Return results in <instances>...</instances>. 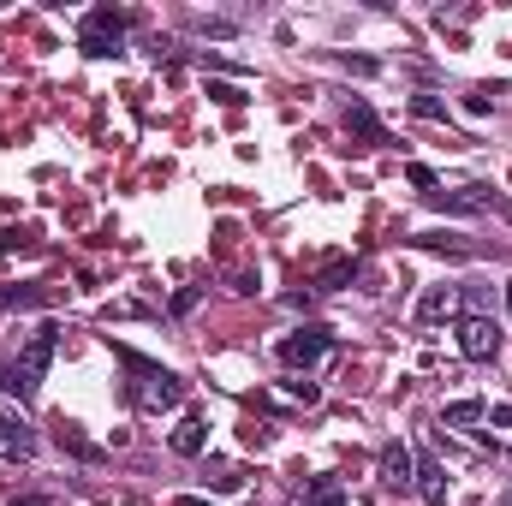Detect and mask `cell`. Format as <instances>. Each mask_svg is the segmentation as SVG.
Returning <instances> with one entry per match:
<instances>
[{"mask_svg":"<svg viewBox=\"0 0 512 506\" xmlns=\"http://www.w3.org/2000/svg\"><path fill=\"white\" fill-rule=\"evenodd\" d=\"M54 346H60V328L54 322H42L30 340H24V352L6 364L0 358V393H12V399H36V387L48 376V364H54Z\"/></svg>","mask_w":512,"mask_h":506,"instance_id":"obj_1","label":"cell"},{"mask_svg":"<svg viewBox=\"0 0 512 506\" xmlns=\"http://www.w3.org/2000/svg\"><path fill=\"white\" fill-rule=\"evenodd\" d=\"M120 364L131 370V399H137L143 411H173V405L185 399V381L173 376V370H161V364H149V358H137V352H120Z\"/></svg>","mask_w":512,"mask_h":506,"instance_id":"obj_2","label":"cell"},{"mask_svg":"<svg viewBox=\"0 0 512 506\" xmlns=\"http://www.w3.org/2000/svg\"><path fill=\"white\" fill-rule=\"evenodd\" d=\"M126 30H131V12H120V6H96V12H84V24H78V48H84L90 60H108V54H120Z\"/></svg>","mask_w":512,"mask_h":506,"instance_id":"obj_3","label":"cell"},{"mask_svg":"<svg viewBox=\"0 0 512 506\" xmlns=\"http://www.w3.org/2000/svg\"><path fill=\"white\" fill-rule=\"evenodd\" d=\"M328 352H334V334H328V328H298V334L280 340V364H292V370H298V364L310 370V364L328 358Z\"/></svg>","mask_w":512,"mask_h":506,"instance_id":"obj_4","label":"cell"},{"mask_svg":"<svg viewBox=\"0 0 512 506\" xmlns=\"http://www.w3.org/2000/svg\"><path fill=\"white\" fill-rule=\"evenodd\" d=\"M459 352H465L471 364H489V358L501 352V334H495V322H489V316H465V322H459Z\"/></svg>","mask_w":512,"mask_h":506,"instance_id":"obj_5","label":"cell"},{"mask_svg":"<svg viewBox=\"0 0 512 506\" xmlns=\"http://www.w3.org/2000/svg\"><path fill=\"white\" fill-rule=\"evenodd\" d=\"M429 203L441 215H483V209H495V191L489 185H465V191H435Z\"/></svg>","mask_w":512,"mask_h":506,"instance_id":"obj_6","label":"cell"},{"mask_svg":"<svg viewBox=\"0 0 512 506\" xmlns=\"http://www.w3.org/2000/svg\"><path fill=\"white\" fill-rule=\"evenodd\" d=\"M411 471H417L411 447H405V441H387L382 447V483L387 489H411Z\"/></svg>","mask_w":512,"mask_h":506,"instance_id":"obj_7","label":"cell"},{"mask_svg":"<svg viewBox=\"0 0 512 506\" xmlns=\"http://www.w3.org/2000/svg\"><path fill=\"white\" fill-rule=\"evenodd\" d=\"M417 459V471H411V489L423 495L429 506H447V483H441V465L429 459V453H411Z\"/></svg>","mask_w":512,"mask_h":506,"instance_id":"obj_8","label":"cell"},{"mask_svg":"<svg viewBox=\"0 0 512 506\" xmlns=\"http://www.w3.org/2000/svg\"><path fill=\"white\" fill-rule=\"evenodd\" d=\"M346 131L364 137V143H387V126L370 114V102H352V108H346Z\"/></svg>","mask_w":512,"mask_h":506,"instance_id":"obj_9","label":"cell"},{"mask_svg":"<svg viewBox=\"0 0 512 506\" xmlns=\"http://www.w3.org/2000/svg\"><path fill=\"white\" fill-rule=\"evenodd\" d=\"M417 316H423V322H447V316H459V292H453V286H435V292H423Z\"/></svg>","mask_w":512,"mask_h":506,"instance_id":"obj_10","label":"cell"},{"mask_svg":"<svg viewBox=\"0 0 512 506\" xmlns=\"http://www.w3.org/2000/svg\"><path fill=\"white\" fill-rule=\"evenodd\" d=\"M203 441H209V423H203V417H185V423L173 429V453H185V459H197Z\"/></svg>","mask_w":512,"mask_h":506,"instance_id":"obj_11","label":"cell"},{"mask_svg":"<svg viewBox=\"0 0 512 506\" xmlns=\"http://www.w3.org/2000/svg\"><path fill=\"white\" fill-rule=\"evenodd\" d=\"M48 298V286H0V310H42Z\"/></svg>","mask_w":512,"mask_h":506,"instance_id":"obj_12","label":"cell"},{"mask_svg":"<svg viewBox=\"0 0 512 506\" xmlns=\"http://www.w3.org/2000/svg\"><path fill=\"white\" fill-rule=\"evenodd\" d=\"M0 441H6L12 453H30V447H36V435H30V423H24L18 411H0Z\"/></svg>","mask_w":512,"mask_h":506,"instance_id":"obj_13","label":"cell"},{"mask_svg":"<svg viewBox=\"0 0 512 506\" xmlns=\"http://www.w3.org/2000/svg\"><path fill=\"white\" fill-rule=\"evenodd\" d=\"M483 417H489L483 399H453V405L441 411V423H453V429H471V423H483Z\"/></svg>","mask_w":512,"mask_h":506,"instance_id":"obj_14","label":"cell"},{"mask_svg":"<svg viewBox=\"0 0 512 506\" xmlns=\"http://www.w3.org/2000/svg\"><path fill=\"white\" fill-rule=\"evenodd\" d=\"M54 441H60V447L72 453V459H102V447H96V441H84V435H78L72 423H60V435H54Z\"/></svg>","mask_w":512,"mask_h":506,"instance_id":"obj_15","label":"cell"},{"mask_svg":"<svg viewBox=\"0 0 512 506\" xmlns=\"http://www.w3.org/2000/svg\"><path fill=\"white\" fill-rule=\"evenodd\" d=\"M411 245H417V251H441V256H471L465 239H441V233H417Z\"/></svg>","mask_w":512,"mask_h":506,"instance_id":"obj_16","label":"cell"},{"mask_svg":"<svg viewBox=\"0 0 512 506\" xmlns=\"http://www.w3.org/2000/svg\"><path fill=\"white\" fill-rule=\"evenodd\" d=\"M304 506H346V495H340V483H334V477H316V483H310V495H304Z\"/></svg>","mask_w":512,"mask_h":506,"instance_id":"obj_17","label":"cell"},{"mask_svg":"<svg viewBox=\"0 0 512 506\" xmlns=\"http://www.w3.org/2000/svg\"><path fill=\"white\" fill-rule=\"evenodd\" d=\"M411 114H417V120H447V102L423 90V96H411Z\"/></svg>","mask_w":512,"mask_h":506,"instance_id":"obj_18","label":"cell"},{"mask_svg":"<svg viewBox=\"0 0 512 506\" xmlns=\"http://www.w3.org/2000/svg\"><path fill=\"white\" fill-rule=\"evenodd\" d=\"M352 274H358V262H334V268H328V274H322L316 286H322V292H340V286H346Z\"/></svg>","mask_w":512,"mask_h":506,"instance_id":"obj_19","label":"cell"},{"mask_svg":"<svg viewBox=\"0 0 512 506\" xmlns=\"http://www.w3.org/2000/svg\"><path fill=\"white\" fill-rule=\"evenodd\" d=\"M340 66H346V72H358V78H376V72H382L370 54H340Z\"/></svg>","mask_w":512,"mask_h":506,"instance_id":"obj_20","label":"cell"},{"mask_svg":"<svg viewBox=\"0 0 512 506\" xmlns=\"http://www.w3.org/2000/svg\"><path fill=\"white\" fill-rule=\"evenodd\" d=\"M209 96H215L221 108H239V102H245V90H239V84H209Z\"/></svg>","mask_w":512,"mask_h":506,"instance_id":"obj_21","label":"cell"},{"mask_svg":"<svg viewBox=\"0 0 512 506\" xmlns=\"http://www.w3.org/2000/svg\"><path fill=\"white\" fill-rule=\"evenodd\" d=\"M203 304V286H185V292H173V316H185V310H197Z\"/></svg>","mask_w":512,"mask_h":506,"instance_id":"obj_22","label":"cell"},{"mask_svg":"<svg viewBox=\"0 0 512 506\" xmlns=\"http://www.w3.org/2000/svg\"><path fill=\"white\" fill-rule=\"evenodd\" d=\"M405 179H411L417 191H429V197H435V173H429V167H417V161H411V167H405Z\"/></svg>","mask_w":512,"mask_h":506,"instance_id":"obj_23","label":"cell"},{"mask_svg":"<svg viewBox=\"0 0 512 506\" xmlns=\"http://www.w3.org/2000/svg\"><path fill=\"white\" fill-rule=\"evenodd\" d=\"M286 393H292V399H304V405H316V399H322V387H316V381H286Z\"/></svg>","mask_w":512,"mask_h":506,"instance_id":"obj_24","label":"cell"},{"mask_svg":"<svg viewBox=\"0 0 512 506\" xmlns=\"http://www.w3.org/2000/svg\"><path fill=\"white\" fill-rule=\"evenodd\" d=\"M197 30H203V36H233V24H227V18H197Z\"/></svg>","mask_w":512,"mask_h":506,"instance_id":"obj_25","label":"cell"},{"mask_svg":"<svg viewBox=\"0 0 512 506\" xmlns=\"http://www.w3.org/2000/svg\"><path fill=\"white\" fill-rule=\"evenodd\" d=\"M489 423H501V429H512V405H495V411H489Z\"/></svg>","mask_w":512,"mask_h":506,"instance_id":"obj_26","label":"cell"},{"mask_svg":"<svg viewBox=\"0 0 512 506\" xmlns=\"http://www.w3.org/2000/svg\"><path fill=\"white\" fill-rule=\"evenodd\" d=\"M12 506H54V501H42V495H24V501H12Z\"/></svg>","mask_w":512,"mask_h":506,"instance_id":"obj_27","label":"cell"},{"mask_svg":"<svg viewBox=\"0 0 512 506\" xmlns=\"http://www.w3.org/2000/svg\"><path fill=\"white\" fill-rule=\"evenodd\" d=\"M507 316H512V280H507Z\"/></svg>","mask_w":512,"mask_h":506,"instance_id":"obj_28","label":"cell"},{"mask_svg":"<svg viewBox=\"0 0 512 506\" xmlns=\"http://www.w3.org/2000/svg\"><path fill=\"white\" fill-rule=\"evenodd\" d=\"M173 506H203V501H173Z\"/></svg>","mask_w":512,"mask_h":506,"instance_id":"obj_29","label":"cell"}]
</instances>
